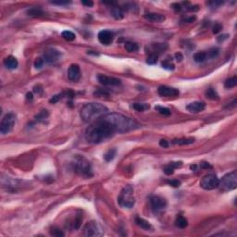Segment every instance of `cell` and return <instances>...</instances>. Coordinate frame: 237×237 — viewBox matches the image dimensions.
Masks as SVG:
<instances>
[{"label":"cell","instance_id":"6da1fadb","mask_svg":"<svg viewBox=\"0 0 237 237\" xmlns=\"http://www.w3.org/2000/svg\"><path fill=\"white\" fill-rule=\"evenodd\" d=\"M116 133L103 119H99L94 121L85 131V139L91 144H99L111 138Z\"/></svg>","mask_w":237,"mask_h":237},{"label":"cell","instance_id":"7a4b0ae2","mask_svg":"<svg viewBox=\"0 0 237 237\" xmlns=\"http://www.w3.org/2000/svg\"><path fill=\"white\" fill-rule=\"evenodd\" d=\"M102 119L113 129L115 133H126L136 130L140 127V124L135 120L119 113H108L103 116Z\"/></svg>","mask_w":237,"mask_h":237},{"label":"cell","instance_id":"3957f363","mask_svg":"<svg viewBox=\"0 0 237 237\" xmlns=\"http://www.w3.org/2000/svg\"><path fill=\"white\" fill-rule=\"evenodd\" d=\"M108 109L100 103H88L81 109V118L84 122H94L107 115Z\"/></svg>","mask_w":237,"mask_h":237},{"label":"cell","instance_id":"277c9868","mask_svg":"<svg viewBox=\"0 0 237 237\" xmlns=\"http://www.w3.org/2000/svg\"><path fill=\"white\" fill-rule=\"evenodd\" d=\"M72 168L74 171L85 178H90L93 176V169L92 166L84 157L83 156H76L72 161Z\"/></svg>","mask_w":237,"mask_h":237},{"label":"cell","instance_id":"5b68a950","mask_svg":"<svg viewBox=\"0 0 237 237\" xmlns=\"http://www.w3.org/2000/svg\"><path fill=\"white\" fill-rule=\"evenodd\" d=\"M119 205L122 208L131 209L135 204V199L134 197V190L131 185L125 186L118 196Z\"/></svg>","mask_w":237,"mask_h":237},{"label":"cell","instance_id":"8992f818","mask_svg":"<svg viewBox=\"0 0 237 237\" xmlns=\"http://www.w3.org/2000/svg\"><path fill=\"white\" fill-rule=\"evenodd\" d=\"M237 186V172L234 170L224 175L219 182V189L221 192H229L234 190Z\"/></svg>","mask_w":237,"mask_h":237},{"label":"cell","instance_id":"52a82bcc","mask_svg":"<svg viewBox=\"0 0 237 237\" xmlns=\"http://www.w3.org/2000/svg\"><path fill=\"white\" fill-rule=\"evenodd\" d=\"M15 121H16V116L14 115V113L9 112L6 114L4 118L2 119L1 123H0V133L2 134H7L10 133L15 125Z\"/></svg>","mask_w":237,"mask_h":237},{"label":"cell","instance_id":"ba28073f","mask_svg":"<svg viewBox=\"0 0 237 237\" xmlns=\"http://www.w3.org/2000/svg\"><path fill=\"white\" fill-rule=\"evenodd\" d=\"M103 234L104 230L95 221H90L83 227V235L85 236H102Z\"/></svg>","mask_w":237,"mask_h":237},{"label":"cell","instance_id":"9c48e42d","mask_svg":"<svg viewBox=\"0 0 237 237\" xmlns=\"http://www.w3.org/2000/svg\"><path fill=\"white\" fill-rule=\"evenodd\" d=\"M219 178L214 174L205 175L200 181V186L205 190H213L219 186Z\"/></svg>","mask_w":237,"mask_h":237},{"label":"cell","instance_id":"30bf717a","mask_svg":"<svg viewBox=\"0 0 237 237\" xmlns=\"http://www.w3.org/2000/svg\"><path fill=\"white\" fill-rule=\"evenodd\" d=\"M150 207L152 210L155 213H158L161 210H163L167 206L166 200L163 197H160L159 195H152L149 199Z\"/></svg>","mask_w":237,"mask_h":237},{"label":"cell","instance_id":"8fae6325","mask_svg":"<svg viewBox=\"0 0 237 237\" xmlns=\"http://www.w3.org/2000/svg\"><path fill=\"white\" fill-rule=\"evenodd\" d=\"M96 78H97V81L102 85H105V86H118L121 83L119 79H117L115 77L107 76L104 74H98Z\"/></svg>","mask_w":237,"mask_h":237},{"label":"cell","instance_id":"7c38bea8","mask_svg":"<svg viewBox=\"0 0 237 237\" xmlns=\"http://www.w3.org/2000/svg\"><path fill=\"white\" fill-rule=\"evenodd\" d=\"M45 60V62H48V63H55L57 62L58 60L60 59L61 58V53L57 50V49H54V48H50L47 50L43 57H42Z\"/></svg>","mask_w":237,"mask_h":237},{"label":"cell","instance_id":"4fadbf2b","mask_svg":"<svg viewBox=\"0 0 237 237\" xmlns=\"http://www.w3.org/2000/svg\"><path fill=\"white\" fill-rule=\"evenodd\" d=\"M158 94L163 97H174L180 95V91L176 88L169 87L166 85H161L158 89Z\"/></svg>","mask_w":237,"mask_h":237},{"label":"cell","instance_id":"5bb4252c","mask_svg":"<svg viewBox=\"0 0 237 237\" xmlns=\"http://www.w3.org/2000/svg\"><path fill=\"white\" fill-rule=\"evenodd\" d=\"M98 40L102 45L108 46L114 40V33L108 30H103L98 33Z\"/></svg>","mask_w":237,"mask_h":237},{"label":"cell","instance_id":"9a60e30c","mask_svg":"<svg viewBox=\"0 0 237 237\" xmlns=\"http://www.w3.org/2000/svg\"><path fill=\"white\" fill-rule=\"evenodd\" d=\"M206 108V103L202 101H194L187 105L186 109L191 113H199L202 112Z\"/></svg>","mask_w":237,"mask_h":237},{"label":"cell","instance_id":"2e32d148","mask_svg":"<svg viewBox=\"0 0 237 237\" xmlns=\"http://www.w3.org/2000/svg\"><path fill=\"white\" fill-rule=\"evenodd\" d=\"M68 78L72 82H77L81 78V69L79 65L72 64L68 70Z\"/></svg>","mask_w":237,"mask_h":237},{"label":"cell","instance_id":"e0dca14e","mask_svg":"<svg viewBox=\"0 0 237 237\" xmlns=\"http://www.w3.org/2000/svg\"><path fill=\"white\" fill-rule=\"evenodd\" d=\"M144 19H146L149 22L152 23H163L165 21V16L159 13H155V12H148L144 15Z\"/></svg>","mask_w":237,"mask_h":237},{"label":"cell","instance_id":"ac0fdd59","mask_svg":"<svg viewBox=\"0 0 237 237\" xmlns=\"http://www.w3.org/2000/svg\"><path fill=\"white\" fill-rule=\"evenodd\" d=\"M4 65H5L6 68H8V70H15V69L18 67L19 63H18V60H17V58H16L15 57L9 56V57H8V58H5V60H4Z\"/></svg>","mask_w":237,"mask_h":237},{"label":"cell","instance_id":"d6986e66","mask_svg":"<svg viewBox=\"0 0 237 237\" xmlns=\"http://www.w3.org/2000/svg\"><path fill=\"white\" fill-rule=\"evenodd\" d=\"M135 222H136V224L140 227V228H142L143 230H144V231H152V225L147 221V220H145V219H144L142 218H139V217H137L136 219H135Z\"/></svg>","mask_w":237,"mask_h":237},{"label":"cell","instance_id":"ffe728a7","mask_svg":"<svg viewBox=\"0 0 237 237\" xmlns=\"http://www.w3.org/2000/svg\"><path fill=\"white\" fill-rule=\"evenodd\" d=\"M110 12H111V15L116 19V20H121L122 18H123V9H122V8H119L118 6H116L115 4L111 7V10H110Z\"/></svg>","mask_w":237,"mask_h":237},{"label":"cell","instance_id":"44dd1931","mask_svg":"<svg viewBox=\"0 0 237 237\" xmlns=\"http://www.w3.org/2000/svg\"><path fill=\"white\" fill-rule=\"evenodd\" d=\"M208 59V56H207V52L206 51H200V52H196L194 55V60L197 63H202L205 62Z\"/></svg>","mask_w":237,"mask_h":237},{"label":"cell","instance_id":"7402d4cb","mask_svg":"<svg viewBox=\"0 0 237 237\" xmlns=\"http://www.w3.org/2000/svg\"><path fill=\"white\" fill-rule=\"evenodd\" d=\"M27 15L30 17H33V18H37V17H41L44 15V12L41 8H32L30 9L27 10Z\"/></svg>","mask_w":237,"mask_h":237},{"label":"cell","instance_id":"603a6c76","mask_svg":"<svg viewBox=\"0 0 237 237\" xmlns=\"http://www.w3.org/2000/svg\"><path fill=\"white\" fill-rule=\"evenodd\" d=\"M194 138H192V137H189V138H180V139H174L172 143L174 144H179V145H187V144H191L193 143L194 142Z\"/></svg>","mask_w":237,"mask_h":237},{"label":"cell","instance_id":"cb8c5ba5","mask_svg":"<svg viewBox=\"0 0 237 237\" xmlns=\"http://www.w3.org/2000/svg\"><path fill=\"white\" fill-rule=\"evenodd\" d=\"M116 154H117V150L115 148H111L106 152V154L104 155V159L107 162H110L111 160H113L115 159Z\"/></svg>","mask_w":237,"mask_h":237},{"label":"cell","instance_id":"d4e9b609","mask_svg":"<svg viewBox=\"0 0 237 237\" xmlns=\"http://www.w3.org/2000/svg\"><path fill=\"white\" fill-rule=\"evenodd\" d=\"M206 97L210 99V100H219V94L217 93V91L213 89V88H209L207 91H206Z\"/></svg>","mask_w":237,"mask_h":237},{"label":"cell","instance_id":"484cf974","mask_svg":"<svg viewBox=\"0 0 237 237\" xmlns=\"http://www.w3.org/2000/svg\"><path fill=\"white\" fill-rule=\"evenodd\" d=\"M132 108L138 112H142V111L148 109L150 107L148 104H144V103H134L132 105Z\"/></svg>","mask_w":237,"mask_h":237},{"label":"cell","instance_id":"4316f807","mask_svg":"<svg viewBox=\"0 0 237 237\" xmlns=\"http://www.w3.org/2000/svg\"><path fill=\"white\" fill-rule=\"evenodd\" d=\"M124 48H125V49H126L128 52H130V53L136 52V51H138V49H139V47H138V45H137L136 43H134V42H131V41L126 42V43H125Z\"/></svg>","mask_w":237,"mask_h":237},{"label":"cell","instance_id":"83f0119b","mask_svg":"<svg viewBox=\"0 0 237 237\" xmlns=\"http://www.w3.org/2000/svg\"><path fill=\"white\" fill-rule=\"evenodd\" d=\"M187 225H188V221H187V219L184 217L179 216L177 218V219H176V226H178L179 228L184 229V228H186Z\"/></svg>","mask_w":237,"mask_h":237},{"label":"cell","instance_id":"f1b7e54d","mask_svg":"<svg viewBox=\"0 0 237 237\" xmlns=\"http://www.w3.org/2000/svg\"><path fill=\"white\" fill-rule=\"evenodd\" d=\"M61 36H62L65 40H67V41H73V40L75 39V37H76V35H75V33H74L73 32L68 31V30L63 31V32L61 33Z\"/></svg>","mask_w":237,"mask_h":237},{"label":"cell","instance_id":"f546056e","mask_svg":"<svg viewBox=\"0 0 237 237\" xmlns=\"http://www.w3.org/2000/svg\"><path fill=\"white\" fill-rule=\"evenodd\" d=\"M155 110H157L159 114H161L163 116H169L171 114V111L169 108H165V107H161V106H156Z\"/></svg>","mask_w":237,"mask_h":237},{"label":"cell","instance_id":"4dcf8cb0","mask_svg":"<svg viewBox=\"0 0 237 237\" xmlns=\"http://www.w3.org/2000/svg\"><path fill=\"white\" fill-rule=\"evenodd\" d=\"M237 85V78L236 76H234L228 80H226L225 82V87L228 88V89H231V88H234Z\"/></svg>","mask_w":237,"mask_h":237},{"label":"cell","instance_id":"1f68e13d","mask_svg":"<svg viewBox=\"0 0 237 237\" xmlns=\"http://www.w3.org/2000/svg\"><path fill=\"white\" fill-rule=\"evenodd\" d=\"M49 116V113H48V110H41L35 117V119L37 121H44L45 119H47Z\"/></svg>","mask_w":237,"mask_h":237},{"label":"cell","instance_id":"d6a6232c","mask_svg":"<svg viewBox=\"0 0 237 237\" xmlns=\"http://www.w3.org/2000/svg\"><path fill=\"white\" fill-rule=\"evenodd\" d=\"M219 49L217 48H213L211 49H209L208 52H207V56H208V58H215L219 56Z\"/></svg>","mask_w":237,"mask_h":237},{"label":"cell","instance_id":"836d02e7","mask_svg":"<svg viewBox=\"0 0 237 237\" xmlns=\"http://www.w3.org/2000/svg\"><path fill=\"white\" fill-rule=\"evenodd\" d=\"M158 62V55L157 54H150L146 58V63L150 65H154Z\"/></svg>","mask_w":237,"mask_h":237},{"label":"cell","instance_id":"e575fe53","mask_svg":"<svg viewBox=\"0 0 237 237\" xmlns=\"http://www.w3.org/2000/svg\"><path fill=\"white\" fill-rule=\"evenodd\" d=\"M50 234L55 237L64 236V233H63L60 229H58V228H55V227L51 229V231H50Z\"/></svg>","mask_w":237,"mask_h":237},{"label":"cell","instance_id":"d590c367","mask_svg":"<svg viewBox=\"0 0 237 237\" xmlns=\"http://www.w3.org/2000/svg\"><path fill=\"white\" fill-rule=\"evenodd\" d=\"M82 219H83V216L81 214H78L74 219V222H73V228L74 229H79L80 228V225H81V222H82Z\"/></svg>","mask_w":237,"mask_h":237},{"label":"cell","instance_id":"8d00e7d4","mask_svg":"<svg viewBox=\"0 0 237 237\" xmlns=\"http://www.w3.org/2000/svg\"><path fill=\"white\" fill-rule=\"evenodd\" d=\"M45 63H46V62H45V60H44L43 58H37L35 59V61H34V67H35L36 69H41V68L44 66Z\"/></svg>","mask_w":237,"mask_h":237},{"label":"cell","instance_id":"74e56055","mask_svg":"<svg viewBox=\"0 0 237 237\" xmlns=\"http://www.w3.org/2000/svg\"><path fill=\"white\" fill-rule=\"evenodd\" d=\"M174 169H175V168L169 163V165H167V166L164 168V169H163V170H164L165 174H167V175H171V174H173Z\"/></svg>","mask_w":237,"mask_h":237},{"label":"cell","instance_id":"f35d334b","mask_svg":"<svg viewBox=\"0 0 237 237\" xmlns=\"http://www.w3.org/2000/svg\"><path fill=\"white\" fill-rule=\"evenodd\" d=\"M161 65H162V68H164V69H166V70H169V71L174 70V65H173L172 63H170L169 61H168V60L163 61Z\"/></svg>","mask_w":237,"mask_h":237},{"label":"cell","instance_id":"ab89813d","mask_svg":"<svg viewBox=\"0 0 237 237\" xmlns=\"http://www.w3.org/2000/svg\"><path fill=\"white\" fill-rule=\"evenodd\" d=\"M65 95H66V92H65V93H61V94H59V95H54V96L50 99V102H51V103H57V102L59 101L61 98H63Z\"/></svg>","mask_w":237,"mask_h":237},{"label":"cell","instance_id":"60d3db41","mask_svg":"<svg viewBox=\"0 0 237 237\" xmlns=\"http://www.w3.org/2000/svg\"><path fill=\"white\" fill-rule=\"evenodd\" d=\"M223 1H210V2H208V5L210 6L211 8H218L221 5H223Z\"/></svg>","mask_w":237,"mask_h":237},{"label":"cell","instance_id":"b9f144b4","mask_svg":"<svg viewBox=\"0 0 237 237\" xmlns=\"http://www.w3.org/2000/svg\"><path fill=\"white\" fill-rule=\"evenodd\" d=\"M95 95H97V96H106V95H108V93L106 91V90H104V89H97L96 91H95Z\"/></svg>","mask_w":237,"mask_h":237},{"label":"cell","instance_id":"7bdbcfd3","mask_svg":"<svg viewBox=\"0 0 237 237\" xmlns=\"http://www.w3.org/2000/svg\"><path fill=\"white\" fill-rule=\"evenodd\" d=\"M221 30H222V25H221L220 23H215V25L213 26V28H212V32H213V33H219Z\"/></svg>","mask_w":237,"mask_h":237},{"label":"cell","instance_id":"ee69618b","mask_svg":"<svg viewBox=\"0 0 237 237\" xmlns=\"http://www.w3.org/2000/svg\"><path fill=\"white\" fill-rule=\"evenodd\" d=\"M168 184L173 187H179L181 185V182H179L178 180H170L168 182Z\"/></svg>","mask_w":237,"mask_h":237},{"label":"cell","instance_id":"f6af8a7d","mask_svg":"<svg viewBox=\"0 0 237 237\" xmlns=\"http://www.w3.org/2000/svg\"><path fill=\"white\" fill-rule=\"evenodd\" d=\"M51 4L62 6V5H69V4H71V2L70 1H55V2H51Z\"/></svg>","mask_w":237,"mask_h":237},{"label":"cell","instance_id":"bcb514c9","mask_svg":"<svg viewBox=\"0 0 237 237\" xmlns=\"http://www.w3.org/2000/svg\"><path fill=\"white\" fill-rule=\"evenodd\" d=\"M159 145L160 146H162V147H164V148H167V147H169V142L165 140V139H162V140H160L159 141Z\"/></svg>","mask_w":237,"mask_h":237},{"label":"cell","instance_id":"7dc6e473","mask_svg":"<svg viewBox=\"0 0 237 237\" xmlns=\"http://www.w3.org/2000/svg\"><path fill=\"white\" fill-rule=\"evenodd\" d=\"M172 7H173V8H174L176 11H181V10H182V7H181V5L178 4V3L172 4Z\"/></svg>","mask_w":237,"mask_h":237},{"label":"cell","instance_id":"c3c4849f","mask_svg":"<svg viewBox=\"0 0 237 237\" xmlns=\"http://www.w3.org/2000/svg\"><path fill=\"white\" fill-rule=\"evenodd\" d=\"M200 167L202 169H209V168H211V165L209 162H201L200 163Z\"/></svg>","mask_w":237,"mask_h":237},{"label":"cell","instance_id":"681fc988","mask_svg":"<svg viewBox=\"0 0 237 237\" xmlns=\"http://www.w3.org/2000/svg\"><path fill=\"white\" fill-rule=\"evenodd\" d=\"M82 4L86 7H93L94 6V3L92 1H82Z\"/></svg>","mask_w":237,"mask_h":237},{"label":"cell","instance_id":"f907efd6","mask_svg":"<svg viewBox=\"0 0 237 237\" xmlns=\"http://www.w3.org/2000/svg\"><path fill=\"white\" fill-rule=\"evenodd\" d=\"M175 58H176V60L177 61H182L183 59V55L181 53H176L175 54Z\"/></svg>","mask_w":237,"mask_h":237},{"label":"cell","instance_id":"816d5d0a","mask_svg":"<svg viewBox=\"0 0 237 237\" xmlns=\"http://www.w3.org/2000/svg\"><path fill=\"white\" fill-rule=\"evenodd\" d=\"M194 20H195V17H190L188 19H184V22H185V23H193Z\"/></svg>","mask_w":237,"mask_h":237},{"label":"cell","instance_id":"f5cc1de1","mask_svg":"<svg viewBox=\"0 0 237 237\" xmlns=\"http://www.w3.org/2000/svg\"><path fill=\"white\" fill-rule=\"evenodd\" d=\"M33 91H34L35 93L39 94V93H41L43 90H42V89H39V86H35V87H34V89H33Z\"/></svg>","mask_w":237,"mask_h":237},{"label":"cell","instance_id":"db71d44e","mask_svg":"<svg viewBox=\"0 0 237 237\" xmlns=\"http://www.w3.org/2000/svg\"><path fill=\"white\" fill-rule=\"evenodd\" d=\"M26 96H27V99H31V100L33 99V94L32 93H28Z\"/></svg>","mask_w":237,"mask_h":237},{"label":"cell","instance_id":"11a10c76","mask_svg":"<svg viewBox=\"0 0 237 237\" xmlns=\"http://www.w3.org/2000/svg\"><path fill=\"white\" fill-rule=\"evenodd\" d=\"M196 167H197L196 165H192L191 166V169H193L194 171V170H196Z\"/></svg>","mask_w":237,"mask_h":237}]
</instances>
